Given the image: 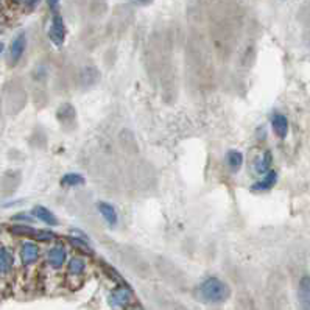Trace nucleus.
<instances>
[{
  "label": "nucleus",
  "mask_w": 310,
  "mask_h": 310,
  "mask_svg": "<svg viewBox=\"0 0 310 310\" xmlns=\"http://www.w3.org/2000/svg\"><path fill=\"white\" fill-rule=\"evenodd\" d=\"M86 239H87V237H86ZM86 239L70 237V239H69V242L72 243V247H75L76 250H80L81 253H84V254H89V256H92V254H94V251H92V248L89 247V243L86 242Z\"/></svg>",
  "instance_id": "obj_17"
},
{
  "label": "nucleus",
  "mask_w": 310,
  "mask_h": 310,
  "mask_svg": "<svg viewBox=\"0 0 310 310\" xmlns=\"http://www.w3.org/2000/svg\"><path fill=\"white\" fill-rule=\"evenodd\" d=\"M131 301H133V292L128 286H122L119 289H115L109 295V304L112 307H128Z\"/></svg>",
  "instance_id": "obj_4"
},
{
  "label": "nucleus",
  "mask_w": 310,
  "mask_h": 310,
  "mask_svg": "<svg viewBox=\"0 0 310 310\" xmlns=\"http://www.w3.org/2000/svg\"><path fill=\"white\" fill-rule=\"evenodd\" d=\"M37 257H39V248L36 247L34 243L31 242H27L22 245L20 248V259H22V264L23 265H31L37 261Z\"/></svg>",
  "instance_id": "obj_6"
},
{
  "label": "nucleus",
  "mask_w": 310,
  "mask_h": 310,
  "mask_svg": "<svg viewBox=\"0 0 310 310\" xmlns=\"http://www.w3.org/2000/svg\"><path fill=\"white\" fill-rule=\"evenodd\" d=\"M33 215L37 218V220H41L44 225H47V226H56L58 225L56 215L51 211H48L47 208H44V206H34V208H33Z\"/></svg>",
  "instance_id": "obj_7"
},
{
  "label": "nucleus",
  "mask_w": 310,
  "mask_h": 310,
  "mask_svg": "<svg viewBox=\"0 0 310 310\" xmlns=\"http://www.w3.org/2000/svg\"><path fill=\"white\" fill-rule=\"evenodd\" d=\"M278 181V173L276 172H268L267 176H264L261 181H257V183H254L251 186V190L253 192H265V190H270L273 189V186L276 184Z\"/></svg>",
  "instance_id": "obj_11"
},
{
  "label": "nucleus",
  "mask_w": 310,
  "mask_h": 310,
  "mask_svg": "<svg viewBox=\"0 0 310 310\" xmlns=\"http://www.w3.org/2000/svg\"><path fill=\"white\" fill-rule=\"evenodd\" d=\"M298 298L301 307L310 309V276H303L298 287Z\"/></svg>",
  "instance_id": "obj_9"
},
{
  "label": "nucleus",
  "mask_w": 310,
  "mask_h": 310,
  "mask_svg": "<svg viewBox=\"0 0 310 310\" xmlns=\"http://www.w3.org/2000/svg\"><path fill=\"white\" fill-rule=\"evenodd\" d=\"M97 208H98L100 215L103 217V220H105L109 226H115V225H117V222H119L117 212H115V209L112 208L111 204H108L105 201H100L97 204Z\"/></svg>",
  "instance_id": "obj_8"
},
{
  "label": "nucleus",
  "mask_w": 310,
  "mask_h": 310,
  "mask_svg": "<svg viewBox=\"0 0 310 310\" xmlns=\"http://www.w3.org/2000/svg\"><path fill=\"white\" fill-rule=\"evenodd\" d=\"M58 2H59V0H47V3H48V6H50L51 9H55V8H56Z\"/></svg>",
  "instance_id": "obj_22"
},
{
  "label": "nucleus",
  "mask_w": 310,
  "mask_h": 310,
  "mask_svg": "<svg viewBox=\"0 0 310 310\" xmlns=\"http://www.w3.org/2000/svg\"><path fill=\"white\" fill-rule=\"evenodd\" d=\"M198 295L204 303H225L231 296V289L222 279L211 276L201 282Z\"/></svg>",
  "instance_id": "obj_1"
},
{
  "label": "nucleus",
  "mask_w": 310,
  "mask_h": 310,
  "mask_svg": "<svg viewBox=\"0 0 310 310\" xmlns=\"http://www.w3.org/2000/svg\"><path fill=\"white\" fill-rule=\"evenodd\" d=\"M84 183L86 181L80 173H67L61 178V186L64 187H76V186H83Z\"/></svg>",
  "instance_id": "obj_15"
},
{
  "label": "nucleus",
  "mask_w": 310,
  "mask_h": 310,
  "mask_svg": "<svg viewBox=\"0 0 310 310\" xmlns=\"http://www.w3.org/2000/svg\"><path fill=\"white\" fill-rule=\"evenodd\" d=\"M12 220H16V222H25V223H31L33 222V217L27 215V214H17L12 217Z\"/></svg>",
  "instance_id": "obj_19"
},
{
  "label": "nucleus",
  "mask_w": 310,
  "mask_h": 310,
  "mask_svg": "<svg viewBox=\"0 0 310 310\" xmlns=\"http://www.w3.org/2000/svg\"><path fill=\"white\" fill-rule=\"evenodd\" d=\"M48 37L56 47H61L64 44V39H66V27H64V20L59 14H55L53 19H51Z\"/></svg>",
  "instance_id": "obj_3"
},
{
  "label": "nucleus",
  "mask_w": 310,
  "mask_h": 310,
  "mask_svg": "<svg viewBox=\"0 0 310 310\" xmlns=\"http://www.w3.org/2000/svg\"><path fill=\"white\" fill-rule=\"evenodd\" d=\"M271 162H273V156H271L270 151H265L262 159H259V161H257V164H256V172L257 173H268L270 167H271Z\"/></svg>",
  "instance_id": "obj_16"
},
{
  "label": "nucleus",
  "mask_w": 310,
  "mask_h": 310,
  "mask_svg": "<svg viewBox=\"0 0 310 310\" xmlns=\"http://www.w3.org/2000/svg\"><path fill=\"white\" fill-rule=\"evenodd\" d=\"M64 262H66V250L61 245H56L48 251V264L53 268H61Z\"/></svg>",
  "instance_id": "obj_12"
},
{
  "label": "nucleus",
  "mask_w": 310,
  "mask_h": 310,
  "mask_svg": "<svg viewBox=\"0 0 310 310\" xmlns=\"http://www.w3.org/2000/svg\"><path fill=\"white\" fill-rule=\"evenodd\" d=\"M25 47H27V36L25 33H19L14 41L11 42V47H9V61L11 64H16L25 51Z\"/></svg>",
  "instance_id": "obj_5"
},
{
  "label": "nucleus",
  "mask_w": 310,
  "mask_h": 310,
  "mask_svg": "<svg viewBox=\"0 0 310 310\" xmlns=\"http://www.w3.org/2000/svg\"><path fill=\"white\" fill-rule=\"evenodd\" d=\"M225 159H226V164L231 169V172H239L242 164H243V154L237 150H231V151L226 153Z\"/></svg>",
  "instance_id": "obj_13"
},
{
  "label": "nucleus",
  "mask_w": 310,
  "mask_h": 310,
  "mask_svg": "<svg viewBox=\"0 0 310 310\" xmlns=\"http://www.w3.org/2000/svg\"><path fill=\"white\" fill-rule=\"evenodd\" d=\"M271 126H273V131L276 133V136H279L281 139H284L289 133V120L282 114H275L271 117Z\"/></svg>",
  "instance_id": "obj_10"
},
{
  "label": "nucleus",
  "mask_w": 310,
  "mask_h": 310,
  "mask_svg": "<svg viewBox=\"0 0 310 310\" xmlns=\"http://www.w3.org/2000/svg\"><path fill=\"white\" fill-rule=\"evenodd\" d=\"M14 2H17V3H27L28 6H34L37 2H39V0H14Z\"/></svg>",
  "instance_id": "obj_20"
},
{
  "label": "nucleus",
  "mask_w": 310,
  "mask_h": 310,
  "mask_svg": "<svg viewBox=\"0 0 310 310\" xmlns=\"http://www.w3.org/2000/svg\"><path fill=\"white\" fill-rule=\"evenodd\" d=\"M131 2H134L137 5H148V3L153 2V0H131Z\"/></svg>",
  "instance_id": "obj_21"
},
{
  "label": "nucleus",
  "mask_w": 310,
  "mask_h": 310,
  "mask_svg": "<svg viewBox=\"0 0 310 310\" xmlns=\"http://www.w3.org/2000/svg\"><path fill=\"white\" fill-rule=\"evenodd\" d=\"M11 234L14 236H23V237H28V239H34V240H39V242H50L53 240L56 236L53 232L50 231H42V229H34L31 226H27V225H16V226H11L8 229Z\"/></svg>",
  "instance_id": "obj_2"
},
{
  "label": "nucleus",
  "mask_w": 310,
  "mask_h": 310,
  "mask_svg": "<svg viewBox=\"0 0 310 310\" xmlns=\"http://www.w3.org/2000/svg\"><path fill=\"white\" fill-rule=\"evenodd\" d=\"M12 264H14V257H12V253L8 248L3 247L2 251H0V271H2V275H6L8 271H11Z\"/></svg>",
  "instance_id": "obj_14"
},
{
  "label": "nucleus",
  "mask_w": 310,
  "mask_h": 310,
  "mask_svg": "<svg viewBox=\"0 0 310 310\" xmlns=\"http://www.w3.org/2000/svg\"><path fill=\"white\" fill-rule=\"evenodd\" d=\"M84 271V262L80 257H73L69 262V273L70 275H81Z\"/></svg>",
  "instance_id": "obj_18"
}]
</instances>
